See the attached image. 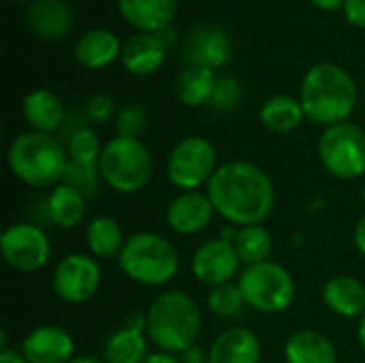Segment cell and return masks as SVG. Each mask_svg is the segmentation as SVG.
<instances>
[{
	"label": "cell",
	"instance_id": "cell-1",
	"mask_svg": "<svg viewBox=\"0 0 365 363\" xmlns=\"http://www.w3.org/2000/svg\"><path fill=\"white\" fill-rule=\"evenodd\" d=\"M205 193L216 214L233 227L263 225L276 205L274 182L261 167L248 160L222 163Z\"/></svg>",
	"mask_w": 365,
	"mask_h": 363
},
{
	"label": "cell",
	"instance_id": "cell-2",
	"mask_svg": "<svg viewBox=\"0 0 365 363\" xmlns=\"http://www.w3.org/2000/svg\"><path fill=\"white\" fill-rule=\"evenodd\" d=\"M299 103L306 118L325 128L349 122L357 105L355 79L334 62H319L304 75Z\"/></svg>",
	"mask_w": 365,
	"mask_h": 363
},
{
	"label": "cell",
	"instance_id": "cell-3",
	"mask_svg": "<svg viewBox=\"0 0 365 363\" xmlns=\"http://www.w3.org/2000/svg\"><path fill=\"white\" fill-rule=\"evenodd\" d=\"M199 329L201 308L186 291H165L145 310V334L158 351L173 355L186 353L197 344Z\"/></svg>",
	"mask_w": 365,
	"mask_h": 363
},
{
	"label": "cell",
	"instance_id": "cell-4",
	"mask_svg": "<svg viewBox=\"0 0 365 363\" xmlns=\"http://www.w3.org/2000/svg\"><path fill=\"white\" fill-rule=\"evenodd\" d=\"M6 163L11 173L26 186L53 188L64 180L68 152L53 135L26 131L11 141Z\"/></svg>",
	"mask_w": 365,
	"mask_h": 363
},
{
	"label": "cell",
	"instance_id": "cell-5",
	"mask_svg": "<svg viewBox=\"0 0 365 363\" xmlns=\"http://www.w3.org/2000/svg\"><path fill=\"white\" fill-rule=\"evenodd\" d=\"M122 274L143 287H163L180 272V255L175 246L152 231H139L126 237L118 257Z\"/></svg>",
	"mask_w": 365,
	"mask_h": 363
},
{
	"label": "cell",
	"instance_id": "cell-6",
	"mask_svg": "<svg viewBox=\"0 0 365 363\" xmlns=\"http://www.w3.org/2000/svg\"><path fill=\"white\" fill-rule=\"evenodd\" d=\"M152 154L141 139L115 135L103 145L98 175L109 188L122 195L139 193L152 180Z\"/></svg>",
	"mask_w": 365,
	"mask_h": 363
},
{
	"label": "cell",
	"instance_id": "cell-7",
	"mask_svg": "<svg viewBox=\"0 0 365 363\" xmlns=\"http://www.w3.org/2000/svg\"><path fill=\"white\" fill-rule=\"evenodd\" d=\"M237 287L246 306L263 315H280L289 310L297 291L291 272L272 259L244 267L237 278Z\"/></svg>",
	"mask_w": 365,
	"mask_h": 363
},
{
	"label": "cell",
	"instance_id": "cell-8",
	"mask_svg": "<svg viewBox=\"0 0 365 363\" xmlns=\"http://www.w3.org/2000/svg\"><path fill=\"white\" fill-rule=\"evenodd\" d=\"M321 165L338 180H357L365 173V131L353 122L327 126L317 145Z\"/></svg>",
	"mask_w": 365,
	"mask_h": 363
},
{
	"label": "cell",
	"instance_id": "cell-9",
	"mask_svg": "<svg viewBox=\"0 0 365 363\" xmlns=\"http://www.w3.org/2000/svg\"><path fill=\"white\" fill-rule=\"evenodd\" d=\"M220 165L216 163V148L210 139L190 135L180 139L167 158V180L182 193L207 186Z\"/></svg>",
	"mask_w": 365,
	"mask_h": 363
},
{
	"label": "cell",
	"instance_id": "cell-10",
	"mask_svg": "<svg viewBox=\"0 0 365 363\" xmlns=\"http://www.w3.org/2000/svg\"><path fill=\"white\" fill-rule=\"evenodd\" d=\"M2 261L19 274H34L49 263L51 244L47 233L34 223L9 225L0 235Z\"/></svg>",
	"mask_w": 365,
	"mask_h": 363
},
{
	"label": "cell",
	"instance_id": "cell-11",
	"mask_svg": "<svg viewBox=\"0 0 365 363\" xmlns=\"http://www.w3.org/2000/svg\"><path fill=\"white\" fill-rule=\"evenodd\" d=\"M101 265L90 252H68L62 257L51 274V289L64 304H86L101 289Z\"/></svg>",
	"mask_w": 365,
	"mask_h": 363
},
{
	"label": "cell",
	"instance_id": "cell-12",
	"mask_svg": "<svg viewBox=\"0 0 365 363\" xmlns=\"http://www.w3.org/2000/svg\"><path fill=\"white\" fill-rule=\"evenodd\" d=\"M240 257L233 248V242L214 237L203 242L190 261V272L197 278V282L214 289L220 285H229L235 278H240Z\"/></svg>",
	"mask_w": 365,
	"mask_h": 363
},
{
	"label": "cell",
	"instance_id": "cell-13",
	"mask_svg": "<svg viewBox=\"0 0 365 363\" xmlns=\"http://www.w3.org/2000/svg\"><path fill=\"white\" fill-rule=\"evenodd\" d=\"M28 363H71L75 355L73 336L60 325H38L24 340L19 351Z\"/></svg>",
	"mask_w": 365,
	"mask_h": 363
},
{
	"label": "cell",
	"instance_id": "cell-14",
	"mask_svg": "<svg viewBox=\"0 0 365 363\" xmlns=\"http://www.w3.org/2000/svg\"><path fill=\"white\" fill-rule=\"evenodd\" d=\"M216 216V210L207 197V193L201 190H188L173 197L165 210V220L171 231L180 235H195L207 229L212 218Z\"/></svg>",
	"mask_w": 365,
	"mask_h": 363
},
{
	"label": "cell",
	"instance_id": "cell-15",
	"mask_svg": "<svg viewBox=\"0 0 365 363\" xmlns=\"http://www.w3.org/2000/svg\"><path fill=\"white\" fill-rule=\"evenodd\" d=\"M148 334H145V315L128 317V321L118 327L103 344L105 363H143L148 353Z\"/></svg>",
	"mask_w": 365,
	"mask_h": 363
},
{
	"label": "cell",
	"instance_id": "cell-16",
	"mask_svg": "<svg viewBox=\"0 0 365 363\" xmlns=\"http://www.w3.org/2000/svg\"><path fill=\"white\" fill-rule=\"evenodd\" d=\"M182 53L188 60V64L216 71L229 62L231 41L216 26H199L188 34L184 47H182Z\"/></svg>",
	"mask_w": 365,
	"mask_h": 363
},
{
	"label": "cell",
	"instance_id": "cell-17",
	"mask_svg": "<svg viewBox=\"0 0 365 363\" xmlns=\"http://www.w3.org/2000/svg\"><path fill=\"white\" fill-rule=\"evenodd\" d=\"M167 41L163 39V34H154V32H137L133 34L124 47H122V66L137 77H145L156 73L167 56Z\"/></svg>",
	"mask_w": 365,
	"mask_h": 363
},
{
	"label": "cell",
	"instance_id": "cell-18",
	"mask_svg": "<svg viewBox=\"0 0 365 363\" xmlns=\"http://www.w3.org/2000/svg\"><path fill=\"white\" fill-rule=\"evenodd\" d=\"M210 363H261V340L248 327H229L207 349Z\"/></svg>",
	"mask_w": 365,
	"mask_h": 363
},
{
	"label": "cell",
	"instance_id": "cell-19",
	"mask_svg": "<svg viewBox=\"0 0 365 363\" xmlns=\"http://www.w3.org/2000/svg\"><path fill=\"white\" fill-rule=\"evenodd\" d=\"M323 302L342 319H361L365 315V285L349 274L331 276L323 285Z\"/></svg>",
	"mask_w": 365,
	"mask_h": 363
},
{
	"label": "cell",
	"instance_id": "cell-20",
	"mask_svg": "<svg viewBox=\"0 0 365 363\" xmlns=\"http://www.w3.org/2000/svg\"><path fill=\"white\" fill-rule=\"evenodd\" d=\"M30 30L43 39H60L73 28V9L64 0H32L26 9Z\"/></svg>",
	"mask_w": 365,
	"mask_h": 363
},
{
	"label": "cell",
	"instance_id": "cell-21",
	"mask_svg": "<svg viewBox=\"0 0 365 363\" xmlns=\"http://www.w3.org/2000/svg\"><path fill=\"white\" fill-rule=\"evenodd\" d=\"M21 113H24V120L28 122L30 131L49 133V135L53 131H58L66 118L62 101L47 88L28 92L21 103Z\"/></svg>",
	"mask_w": 365,
	"mask_h": 363
},
{
	"label": "cell",
	"instance_id": "cell-22",
	"mask_svg": "<svg viewBox=\"0 0 365 363\" xmlns=\"http://www.w3.org/2000/svg\"><path fill=\"white\" fill-rule=\"evenodd\" d=\"M118 9L139 32L158 34L169 28L175 13V0H118Z\"/></svg>",
	"mask_w": 365,
	"mask_h": 363
},
{
	"label": "cell",
	"instance_id": "cell-23",
	"mask_svg": "<svg viewBox=\"0 0 365 363\" xmlns=\"http://www.w3.org/2000/svg\"><path fill=\"white\" fill-rule=\"evenodd\" d=\"M122 47L124 45H120V39L111 30L92 28L79 36L75 45V58L81 66L96 71L113 64L118 56H122Z\"/></svg>",
	"mask_w": 365,
	"mask_h": 363
},
{
	"label": "cell",
	"instance_id": "cell-24",
	"mask_svg": "<svg viewBox=\"0 0 365 363\" xmlns=\"http://www.w3.org/2000/svg\"><path fill=\"white\" fill-rule=\"evenodd\" d=\"M45 208L49 220L58 229H75L86 218V195L77 186L60 182L47 195Z\"/></svg>",
	"mask_w": 365,
	"mask_h": 363
},
{
	"label": "cell",
	"instance_id": "cell-25",
	"mask_svg": "<svg viewBox=\"0 0 365 363\" xmlns=\"http://www.w3.org/2000/svg\"><path fill=\"white\" fill-rule=\"evenodd\" d=\"M284 362L287 363H336L338 353L334 342L314 329L295 332L284 342Z\"/></svg>",
	"mask_w": 365,
	"mask_h": 363
},
{
	"label": "cell",
	"instance_id": "cell-26",
	"mask_svg": "<svg viewBox=\"0 0 365 363\" xmlns=\"http://www.w3.org/2000/svg\"><path fill=\"white\" fill-rule=\"evenodd\" d=\"M304 118H306V113H304L299 98L289 96V94H276V96L267 98L259 111L261 124L274 135H289V133L297 131L299 124L304 122Z\"/></svg>",
	"mask_w": 365,
	"mask_h": 363
},
{
	"label": "cell",
	"instance_id": "cell-27",
	"mask_svg": "<svg viewBox=\"0 0 365 363\" xmlns=\"http://www.w3.org/2000/svg\"><path fill=\"white\" fill-rule=\"evenodd\" d=\"M126 244L120 223L111 216H96L86 227V246L94 259H118Z\"/></svg>",
	"mask_w": 365,
	"mask_h": 363
},
{
	"label": "cell",
	"instance_id": "cell-28",
	"mask_svg": "<svg viewBox=\"0 0 365 363\" xmlns=\"http://www.w3.org/2000/svg\"><path fill=\"white\" fill-rule=\"evenodd\" d=\"M216 75L212 68L205 66H192L188 64L175 79V96L182 105L186 107H199L210 103L214 86H216Z\"/></svg>",
	"mask_w": 365,
	"mask_h": 363
},
{
	"label": "cell",
	"instance_id": "cell-29",
	"mask_svg": "<svg viewBox=\"0 0 365 363\" xmlns=\"http://www.w3.org/2000/svg\"><path fill=\"white\" fill-rule=\"evenodd\" d=\"M233 248L246 267L257 265V263L269 261L274 252V237L263 225L237 227V233L233 237Z\"/></svg>",
	"mask_w": 365,
	"mask_h": 363
},
{
	"label": "cell",
	"instance_id": "cell-30",
	"mask_svg": "<svg viewBox=\"0 0 365 363\" xmlns=\"http://www.w3.org/2000/svg\"><path fill=\"white\" fill-rule=\"evenodd\" d=\"M66 152H68V160L73 165L88 167V169H98V160H101V154H103V145H101L98 135L92 128L79 126L77 131H73L68 135Z\"/></svg>",
	"mask_w": 365,
	"mask_h": 363
},
{
	"label": "cell",
	"instance_id": "cell-31",
	"mask_svg": "<svg viewBox=\"0 0 365 363\" xmlns=\"http://www.w3.org/2000/svg\"><path fill=\"white\" fill-rule=\"evenodd\" d=\"M246 306L244 295L237 287V282H229V285H220L210 289L207 293V310L216 317L229 319L240 315V310Z\"/></svg>",
	"mask_w": 365,
	"mask_h": 363
},
{
	"label": "cell",
	"instance_id": "cell-32",
	"mask_svg": "<svg viewBox=\"0 0 365 363\" xmlns=\"http://www.w3.org/2000/svg\"><path fill=\"white\" fill-rule=\"evenodd\" d=\"M113 122H115L118 135L139 139L141 133L148 126V113H145V109L141 105H124V107L118 109Z\"/></svg>",
	"mask_w": 365,
	"mask_h": 363
},
{
	"label": "cell",
	"instance_id": "cell-33",
	"mask_svg": "<svg viewBox=\"0 0 365 363\" xmlns=\"http://www.w3.org/2000/svg\"><path fill=\"white\" fill-rule=\"evenodd\" d=\"M242 98V88L240 83L235 81V77L231 75H222L216 79V86H214V92H212V107L220 109V111H229L233 109Z\"/></svg>",
	"mask_w": 365,
	"mask_h": 363
},
{
	"label": "cell",
	"instance_id": "cell-34",
	"mask_svg": "<svg viewBox=\"0 0 365 363\" xmlns=\"http://www.w3.org/2000/svg\"><path fill=\"white\" fill-rule=\"evenodd\" d=\"M115 103L109 94H94L86 103V118L94 124H103L111 118H115Z\"/></svg>",
	"mask_w": 365,
	"mask_h": 363
},
{
	"label": "cell",
	"instance_id": "cell-35",
	"mask_svg": "<svg viewBox=\"0 0 365 363\" xmlns=\"http://www.w3.org/2000/svg\"><path fill=\"white\" fill-rule=\"evenodd\" d=\"M344 15L353 26L365 30V0H346L344 2Z\"/></svg>",
	"mask_w": 365,
	"mask_h": 363
},
{
	"label": "cell",
	"instance_id": "cell-36",
	"mask_svg": "<svg viewBox=\"0 0 365 363\" xmlns=\"http://www.w3.org/2000/svg\"><path fill=\"white\" fill-rule=\"evenodd\" d=\"M182 363H210V357H207V353L201 349V347H192V349H188L186 353H182Z\"/></svg>",
	"mask_w": 365,
	"mask_h": 363
},
{
	"label": "cell",
	"instance_id": "cell-37",
	"mask_svg": "<svg viewBox=\"0 0 365 363\" xmlns=\"http://www.w3.org/2000/svg\"><path fill=\"white\" fill-rule=\"evenodd\" d=\"M353 242H355V248L365 257V214L357 220L355 225V231H353Z\"/></svg>",
	"mask_w": 365,
	"mask_h": 363
},
{
	"label": "cell",
	"instance_id": "cell-38",
	"mask_svg": "<svg viewBox=\"0 0 365 363\" xmlns=\"http://www.w3.org/2000/svg\"><path fill=\"white\" fill-rule=\"evenodd\" d=\"M143 363H182V359L178 355H173V353L156 351V353H150Z\"/></svg>",
	"mask_w": 365,
	"mask_h": 363
},
{
	"label": "cell",
	"instance_id": "cell-39",
	"mask_svg": "<svg viewBox=\"0 0 365 363\" xmlns=\"http://www.w3.org/2000/svg\"><path fill=\"white\" fill-rule=\"evenodd\" d=\"M310 2L321 11H338V9H344L346 0H310Z\"/></svg>",
	"mask_w": 365,
	"mask_h": 363
},
{
	"label": "cell",
	"instance_id": "cell-40",
	"mask_svg": "<svg viewBox=\"0 0 365 363\" xmlns=\"http://www.w3.org/2000/svg\"><path fill=\"white\" fill-rule=\"evenodd\" d=\"M0 363H28L26 357L17 351H11V349H2L0 351Z\"/></svg>",
	"mask_w": 365,
	"mask_h": 363
},
{
	"label": "cell",
	"instance_id": "cell-41",
	"mask_svg": "<svg viewBox=\"0 0 365 363\" xmlns=\"http://www.w3.org/2000/svg\"><path fill=\"white\" fill-rule=\"evenodd\" d=\"M357 340L361 344V349L365 351V315L359 319V327H357Z\"/></svg>",
	"mask_w": 365,
	"mask_h": 363
},
{
	"label": "cell",
	"instance_id": "cell-42",
	"mask_svg": "<svg viewBox=\"0 0 365 363\" xmlns=\"http://www.w3.org/2000/svg\"><path fill=\"white\" fill-rule=\"evenodd\" d=\"M71 363H105L103 359H98V357H92V355H79V357H75Z\"/></svg>",
	"mask_w": 365,
	"mask_h": 363
},
{
	"label": "cell",
	"instance_id": "cell-43",
	"mask_svg": "<svg viewBox=\"0 0 365 363\" xmlns=\"http://www.w3.org/2000/svg\"><path fill=\"white\" fill-rule=\"evenodd\" d=\"M361 195H364V199H365V188H364V193H361Z\"/></svg>",
	"mask_w": 365,
	"mask_h": 363
},
{
	"label": "cell",
	"instance_id": "cell-44",
	"mask_svg": "<svg viewBox=\"0 0 365 363\" xmlns=\"http://www.w3.org/2000/svg\"><path fill=\"white\" fill-rule=\"evenodd\" d=\"M15 2H21V0H15Z\"/></svg>",
	"mask_w": 365,
	"mask_h": 363
}]
</instances>
